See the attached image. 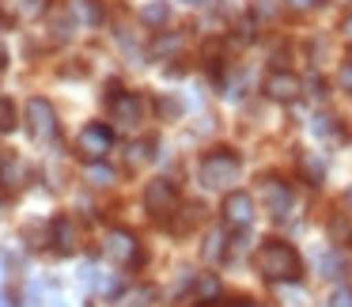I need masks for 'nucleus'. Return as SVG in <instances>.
Instances as JSON below:
<instances>
[{"instance_id": "1", "label": "nucleus", "mask_w": 352, "mask_h": 307, "mask_svg": "<svg viewBox=\"0 0 352 307\" xmlns=\"http://www.w3.org/2000/svg\"><path fill=\"white\" fill-rule=\"evenodd\" d=\"M254 269H258L265 281L284 284V281H299L303 262H299L296 246L280 243V239H269V243H261V251L254 254Z\"/></svg>"}, {"instance_id": "2", "label": "nucleus", "mask_w": 352, "mask_h": 307, "mask_svg": "<svg viewBox=\"0 0 352 307\" xmlns=\"http://www.w3.org/2000/svg\"><path fill=\"white\" fill-rule=\"evenodd\" d=\"M239 171H243L239 152H231V148H216V152H208L205 160H201L197 178H201V186H208V190H228L231 182H239Z\"/></svg>"}, {"instance_id": "3", "label": "nucleus", "mask_w": 352, "mask_h": 307, "mask_svg": "<svg viewBox=\"0 0 352 307\" xmlns=\"http://www.w3.org/2000/svg\"><path fill=\"white\" fill-rule=\"evenodd\" d=\"M76 148H80V156L84 160H102V156L114 148V129L110 125H102V122H91V125H84L80 129V137H76Z\"/></svg>"}, {"instance_id": "4", "label": "nucleus", "mask_w": 352, "mask_h": 307, "mask_svg": "<svg viewBox=\"0 0 352 307\" xmlns=\"http://www.w3.org/2000/svg\"><path fill=\"white\" fill-rule=\"evenodd\" d=\"M102 254H107L110 262H118V266H137L140 262V246L137 239H133V231H107V239H102Z\"/></svg>"}, {"instance_id": "5", "label": "nucleus", "mask_w": 352, "mask_h": 307, "mask_svg": "<svg viewBox=\"0 0 352 307\" xmlns=\"http://www.w3.org/2000/svg\"><path fill=\"white\" fill-rule=\"evenodd\" d=\"M27 129L34 140H54L57 137V114L46 99H31L27 103Z\"/></svg>"}, {"instance_id": "6", "label": "nucleus", "mask_w": 352, "mask_h": 307, "mask_svg": "<svg viewBox=\"0 0 352 307\" xmlns=\"http://www.w3.org/2000/svg\"><path fill=\"white\" fill-rule=\"evenodd\" d=\"M261 201H265V209L276 220H284V216L292 213V205H296V193H292V186L280 182V178H265V182H261Z\"/></svg>"}, {"instance_id": "7", "label": "nucleus", "mask_w": 352, "mask_h": 307, "mask_svg": "<svg viewBox=\"0 0 352 307\" xmlns=\"http://www.w3.org/2000/svg\"><path fill=\"white\" fill-rule=\"evenodd\" d=\"M175 201H178V190H175V182H170V178H152V182L144 186V209L152 216L170 213V209H175Z\"/></svg>"}, {"instance_id": "8", "label": "nucleus", "mask_w": 352, "mask_h": 307, "mask_svg": "<svg viewBox=\"0 0 352 307\" xmlns=\"http://www.w3.org/2000/svg\"><path fill=\"white\" fill-rule=\"evenodd\" d=\"M223 220H228V228H250L254 220V198L243 190H231L228 198H223Z\"/></svg>"}, {"instance_id": "9", "label": "nucleus", "mask_w": 352, "mask_h": 307, "mask_svg": "<svg viewBox=\"0 0 352 307\" xmlns=\"http://www.w3.org/2000/svg\"><path fill=\"white\" fill-rule=\"evenodd\" d=\"M110 114H114L118 125H125V129H137L140 118H144V103H140V95L118 92L114 99H110Z\"/></svg>"}, {"instance_id": "10", "label": "nucleus", "mask_w": 352, "mask_h": 307, "mask_svg": "<svg viewBox=\"0 0 352 307\" xmlns=\"http://www.w3.org/2000/svg\"><path fill=\"white\" fill-rule=\"evenodd\" d=\"M299 92H303V84H299V76H296V72H288V69H276V72H269V76H265V95H269V99H276V103H292Z\"/></svg>"}, {"instance_id": "11", "label": "nucleus", "mask_w": 352, "mask_h": 307, "mask_svg": "<svg viewBox=\"0 0 352 307\" xmlns=\"http://www.w3.org/2000/svg\"><path fill=\"white\" fill-rule=\"evenodd\" d=\"M76 243H80L76 224H72L69 216H57V220H54V246L61 254H72V251H76Z\"/></svg>"}, {"instance_id": "12", "label": "nucleus", "mask_w": 352, "mask_h": 307, "mask_svg": "<svg viewBox=\"0 0 352 307\" xmlns=\"http://www.w3.org/2000/svg\"><path fill=\"white\" fill-rule=\"evenodd\" d=\"M299 171H303V178L311 186H322V178H326V156H322V152L299 156Z\"/></svg>"}, {"instance_id": "13", "label": "nucleus", "mask_w": 352, "mask_h": 307, "mask_svg": "<svg viewBox=\"0 0 352 307\" xmlns=\"http://www.w3.org/2000/svg\"><path fill=\"white\" fill-rule=\"evenodd\" d=\"M329 243L349 246L352 243V216L349 213H333L329 216Z\"/></svg>"}, {"instance_id": "14", "label": "nucleus", "mask_w": 352, "mask_h": 307, "mask_svg": "<svg viewBox=\"0 0 352 307\" xmlns=\"http://www.w3.org/2000/svg\"><path fill=\"white\" fill-rule=\"evenodd\" d=\"M193 292H197V304L201 307H212L216 299H220V281H216L212 273H201L197 277V288H193Z\"/></svg>"}, {"instance_id": "15", "label": "nucleus", "mask_w": 352, "mask_h": 307, "mask_svg": "<svg viewBox=\"0 0 352 307\" xmlns=\"http://www.w3.org/2000/svg\"><path fill=\"white\" fill-rule=\"evenodd\" d=\"M140 19H144V23H152V27H163L170 19V4H167V0H152V4H144V8H140Z\"/></svg>"}, {"instance_id": "16", "label": "nucleus", "mask_w": 352, "mask_h": 307, "mask_svg": "<svg viewBox=\"0 0 352 307\" xmlns=\"http://www.w3.org/2000/svg\"><path fill=\"white\" fill-rule=\"evenodd\" d=\"M318 273H322V277H329V281L344 277V258H341V254H333V251L318 254Z\"/></svg>"}, {"instance_id": "17", "label": "nucleus", "mask_w": 352, "mask_h": 307, "mask_svg": "<svg viewBox=\"0 0 352 307\" xmlns=\"http://www.w3.org/2000/svg\"><path fill=\"white\" fill-rule=\"evenodd\" d=\"M152 299H155V288H152V284H144V288L125 292V296H122V307H152Z\"/></svg>"}, {"instance_id": "18", "label": "nucleus", "mask_w": 352, "mask_h": 307, "mask_svg": "<svg viewBox=\"0 0 352 307\" xmlns=\"http://www.w3.org/2000/svg\"><path fill=\"white\" fill-rule=\"evenodd\" d=\"M205 258H208V262L223 258V231H220V228L208 231V239H205Z\"/></svg>"}, {"instance_id": "19", "label": "nucleus", "mask_w": 352, "mask_h": 307, "mask_svg": "<svg viewBox=\"0 0 352 307\" xmlns=\"http://www.w3.org/2000/svg\"><path fill=\"white\" fill-rule=\"evenodd\" d=\"M16 129V107H12V99H0V133Z\"/></svg>"}, {"instance_id": "20", "label": "nucleus", "mask_w": 352, "mask_h": 307, "mask_svg": "<svg viewBox=\"0 0 352 307\" xmlns=\"http://www.w3.org/2000/svg\"><path fill=\"white\" fill-rule=\"evenodd\" d=\"M311 129L318 133V137H333V133H337V118L318 114V118H314V125H311Z\"/></svg>"}, {"instance_id": "21", "label": "nucleus", "mask_w": 352, "mask_h": 307, "mask_svg": "<svg viewBox=\"0 0 352 307\" xmlns=\"http://www.w3.org/2000/svg\"><path fill=\"white\" fill-rule=\"evenodd\" d=\"M329 307H352V288H344V284H337L333 292H329V299H326Z\"/></svg>"}, {"instance_id": "22", "label": "nucleus", "mask_w": 352, "mask_h": 307, "mask_svg": "<svg viewBox=\"0 0 352 307\" xmlns=\"http://www.w3.org/2000/svg\"><path fill=\"white\" fill-rule=\"evenodd\" d=\"M318 4H322V0H288V8L299 12V16H303V12H314Z\"/></svg>"}, {"instance_id": "23", "label": "nucleus", "mask_w": 352, "mask_h": 307, "mask_svg": "<svg viewBox=\"0 0 352 307\" xmlns=\"http://www.w3.org/2000/svg\"><path fill=\"white\" fill-rule=\"evenodd\" d=\"M91 182H95V186L114 182V171H107V167H91Z\"/></svg>"}, {"instance_id": "24", "label": "nucleus", "mask_w": 352, "mask_h": 307, "mask_svg": "<svg viewBox=\"0 0 352 307\" xmlns=\"http://www.w3.org/2000/svg\"><path fill=\"white\" fill-rule=\"evenodd\" d=\"M178 110H182V107H178V99H160V114L163 118H175Z\"/></svg>"}, {"instance_id": "25", "label": "nucleus", "mask_w": 352, "mask_h": 307, "mask_svg": "<svg viewBox=\"0 0 352 307\" xmlns=\"http://www.w3.org/2000/svg\"><path fill=\"white\" fill-rule=\"evenodd\" d=\"M140 160H148V145H133L129 148V163H140Z\"/></svg>"}, {"instance_id": "26", "label": "nucleus", "mask_w": 352, "mask_h": 307, "mask_svg": "<svg viewBox=\"0 0 352 307\" xmlns=\"http://www.w3.org/2000/svg\"><path fill=\"white\" fill-rule=\"evenodd\" d=\"M341 87H344V92H352V61L341 69Z\"/></svg>"}, {"instance_id": "27", "label": "nucleus", "mask_w": 352, "mask_h": 307, "mask_svg": "<svg viewBox=\"0 0 352 307\" xmlns=\"http://www.w3.org/2000/svg\"><path fill=\"white\" fill-rule=\"evenodd\" d=\"M235 307H261V304H254V299H243V304H235Z\"/></svg>"}, {"instance_id": "28", "label": "nucleus", "mask_w": 352, "mask_h": 307, "mask_svg": "<svg viewBox=\"0 0 352 307\" xmlns=\"http://www.w3.org/2000/svg\"><path fill=\"white\" fill-rule=\"evenodd\" d=\"M190 4H197V0H190Z\"/></svg>"}]
</instances>
